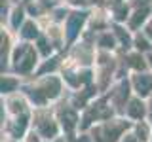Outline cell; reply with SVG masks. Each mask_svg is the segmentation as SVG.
<instances>
[{"instance_id": "obj_1", "label": "cell", "mask_w": 152, "mask_h": 142, "mask_svg": "<svg viewBox=\"0 0 152 142\" xmlns=\"http://www.w3.org/2000/svg\"><path fill=\"white\" fill-rule=\"evenodd\" d=\"M135 85H137V91L141 95H146L150 91V87H152V80L148 76H139V78L135 80Z\"/></svg>"}, {"instance_id": "obj_2", "label": "cell", "mask_w": 152, "mask_h": 142, "mask_svg": "<svg viewBox=\"0 0 152 142\" xmlns=\"http://www.w3.org/2000/svg\"><path fill=\"white\" fill-rule=\"evenodd\" d=\"M82 21H84V15H78V13L69 21V36L70 38H74V34L78 32V27L82 25Z\"/></svg>"}, {"instance_id": "obj_3", "label": "cell", "mask_w": 152, "mask_h": 142, "mask_svg": "<svg viewBox=\"0 0 152 142\" xmlns=\"http://www.w3.org/2000/svg\"><path fill=\"white\" fill-rule=\"evenodd\" d=\"M129 114H131V116H135V117H141L142 116V108H139V102H131Z\"/></svg>"}, {"instance_id": "obj_4", "label": "cell", "mask_w": 152, "mask_h": 142, "mask_svg": "<svg viewBox=\"0 0 152 142\" xmlns=\"http://www.w3.org/2000/svg\"><path fill=\"white\" fill-rule=\"evenodd\" d=\"M145 13H146V12H137V17L131 21V27H133V28H135V27H139V23L145 21Z\"/></svg>"}, {"instance_id": "obj_5", "label": "cell", "mask_w": 152, "mask_h": 142, "mask_svg": "<svg viewBox=\"0 0 152 142\" xmlns=\"http://www.w3.org/2000/svg\"><path fill=\"white\" fill-rule=\"evenodd\" d=\"M34 34H36V28L32 27V25H27V27H25V36L31 38V36H34Z\"/></svg>"}, {"instance_id": "obj_6", "label": "cell", "mask_w": 152, "mask_h": 142, "mask_svg": "<svg viewBox=\"0 0 152 142\" xmlns=\"http://www.w3.org/2000/svg\"><path fill=\"white\" fill-rule=\"evenodd\" d=\"M10 87H13V82H10V80H6V82H2V89H4V91H8Z\"/></svg>"}]
</instances>
